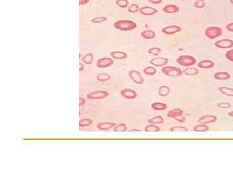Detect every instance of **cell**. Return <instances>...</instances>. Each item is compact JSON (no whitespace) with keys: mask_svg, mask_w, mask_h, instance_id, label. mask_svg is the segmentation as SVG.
<instances>
[{"mask_svg":"<svg viewBox=\"0 0 233 174\" xmlns=\"http://www.w3.org/2000/svg\"><path fill=\"white\" fill-rule=\"evenodd\" d=\"M116 29L122 31H130L137 27V24L131 20H119L116 21L114 25Z\"/></svg>","mask_w":233,"mask_h":174,"instance_id":"obj_1","label":"cell"},{"mask_svg":"<svg viewBox=\"0 0 233 174\" xmlns=\"http://www.w3.org/2000/svg\"><path fill=\"white\" fill-rule=\"evenodd\" d=\"M176 61L179 65L185 67H190V66L194 65L197 63L196 58L189 55H183L178 57Z\"/></svg>","mask_w":233,"mask_h":174,"instance_id":"obj_2","label":"cell"},{"mask_svg":"<svg viewBox=\"0 0 233 174\" xmlns=\"http://www.w3.org/2000/svg\"><path fill=\"white\" fill-rule=\"evenodd\" d=\"M161 72L163 74L172 77H180L183 74V71L181 68L175 67H171V66H166V67H162Z\"/></svg>","mask_w":233,"mask_h":174,"instance_id":"obj_3","label":"cell"},{"mask_svg":"<svg viewBox=\"0 0 233 174\" xmlns=\"http://www.w3.org/2000/svg\"><path fill=\"white\" fill-rule=\"evenodd\" d=\"M223 33L222 29L217 26H210L206 29L205 34L210 40H214L221 36Z\"/></svg>","mask_w":233,"mask_h":174,"instance_id":"obj_4","label":"cell"},{"mask_svg":"<svg viewBox=\"0 0 233 174\" xmlns=\"http://www.w3.org/2000/svg\"><path fill=\"white\" fill-rule=\"evenodd\" d=\"M183 113V111L180 108H175V109L170 110L167 114V116L169 118L174 119L177 121L182 123L185 121V117Z\"/></svg>","mask_w":233,"mask_h":174,"instance_id":"obj_5","label":"cell"},{"mask_svg":"<svg viewBox=\"0 0 233 174\" xmlns=\"http://www.w3.org/2000/svg\"><path fill=\"white\" fill-rule=\"evenodd\" d=\"M109 95V93L104 90H96L89 93L87 98L91 100H99L106 98Z\"/></svg>","mask_w":233,"mask_h":174,"instance_id":"obj_6","label":"cell"},{"mask_svg":"<svg viewBox=\"0 0 233 174\" xmlns=\"http://www.w3.org/2000/svg\"><path fill=\"white\" fill-rule=\"evenodd\" d=\"M128 75L130 77V79L134 81V82L136 84H141L144 83V78L142 77L141 73H140L137 70H131L128 73Z\"/></svg>","mask_w":233,"mask_h":174,"instance_id":"obj_7","label":"cell"},{"mask_svg":"<svg viewBox=\"0 0 233 174\" xmlns=\"http://www.w3.org/2000/svg\"><path fill=\"white\" fill-rule=\"evenodd\" d=\"M214 45L219 48H230L233 46V40L229 39H222L217 41H216Z\"/></svg>","mask_w":233,"mask_h":174,"instance_id":"obj_8","label":"cell"},{"mask_svg":"<svg viewBox=\"0 0 233 174\" xmlns=\"http://www.w3.org/2000/svg\"><path fill=\"white\" fill-rule=\"evenodd\" d=\"M114 61L111 58L102 57L97 60L96 66L99 68H106L109 67L114 64Z\"/></svg>","mask_w":233,"mask_h":174,"instance_id":"obj_9","label":"cell"},{"mask_svg":"<svg viewBox=\"0 0 233 174\" xmlns=\"http://www.w3.org/2000/svg\"><path fill=\"white\" fill-rule=\"evenodd\" d=\"M217 117L216 115H205L201 116L197 120V123L200 124H210L217 121Z\"/></svg>","mask_w":233,"mask_h":174,"instance_id":"obj_10","label":"cell"},{"mask_svg":"<svg viewBox=\"0 0 233 174\" xmlns=\"http://www.w3.org/2000/svg\"><path fill=\"white\" fill-rule=\"evenodd\" d=\"M150 64L156 67H163L168 63V59L165 57H155L150 61Z\"/></svg>","mask_w":233,"mask_h":174,"instance_id":"obj_11","label":"cell"},{"mask_svg":"<svg viewBox=\"0 0 233 174\" xmlns=\"http://www.w3.org/2000/svg\"><path fill=\"white\" fill-rule=\"evenodd\" d=\"M181 28L180 26L176 25H171L164 27L162 29V32L166 35H173L178 32H180L181 31Z\"/></svg>","mask_w":233,"mask_h":174,"instance_id":"obj_12","label":"cell"},{"mask_svg":"<svg viewBox=\"0 0 233 174\" xmlns=\"http://www.w3.org/2000/svg\"><path fill=\"white\" fill-rule=\"evenodd\" d=\"M120 94H121V95L124 97V98L128 99H134L137 98V92L135 90L128 88H125L122 90L120 91Z\"/></svg>","mask_w":233,"mask_h":174,"instance_id":"obj_13","label":"cell"},{"mask_svg":"<svg viewBox=\"0 0 233 174\" xmlns=\"http://www.w3.org/2000/svg\"><path fill=\"white\" fill-rule=\"evenodd\" d=\"M140 13L145 15H152L155 13L158 12V10L156 9L150 7H143L140 8Z\"/></svg>","mask_w":233,"mask_h":174,"instance_id":"obj_14","label":"cell"},{"mask_svg":"<svg viewBox=\"0 0 233 174\" xmlns=\"http://www.w3.org/2000/svg\"><path fill=\"white\" fill-rule=\"evenodd\" d=\"M197 67L202 69H210L214 67V63L209 59L202 60L198 63Z\"/></svg>","mask_w":233,"mask_h":174,"instance_id":"obj_15","label":"cell"},{"mask_svg":"<svg viewBox=\"0 0 233 174\" xmlns=\"http://www.w3.org/2000/svg\"><path fill=\"white\" fill-rule=\"evenodd\" d=\"M163 11L168 14H174L180 11V8L176 5L169 4V5H166L163 8Z\"/></svg>","mask_w":233,"mask_h":174,"instance_id":"obj_16","label":"cell"},{"mask_svg":"<svg viewBox=\"0 0 233 174\" xmlns=\"http://www.w3.org/2000/svg\"><path fill=\"white\" fill-rule=\"evenodd\" d=\"M116 125V123H110V122H102L97 124L96 127L97 128L100 130H110L112 128L115 127V126Z\"/></svg>","mask_w":233,"mask_h":174,"instance_id":"obj_17","label":"cell"},{"mask_svg":"<svg viewBox=\"0 0 233 174\" xmlns=\"http://www.w3.org/2000/svg\"><path fill=\"white\" fill-rule=\"evenodd\" d=\"M231 77V75L226 72H217L214 73V77L217 80H227Z\"/></svg>","mask_w":233,"mask_h":174,"instance_id":"obj_18","label":"cell"},{"mask_svg":"<svg viewBox=\"0 0 233 174\" xmlns=\"http://www.w3.org/2000/svg\"><path fill=\"white\" fill-rule=\"evenodd\" d=\"M151 107L152 109L157 111H163L165 110L168 108L167 104L160 102H155L151 104Z\"/></svg>","mask_w":233,"mask_h":174,"instance_id":"obj_19","label":"cell"},{"mask_svg":"<svg viewBox=\"0 0 233 174\" xmlns=\"http://www.w3.org/2000/svg\"><path fill=\"white\" fill-rule=\"evenodd\" d=\"M110 55L115 59H124L128 56L126 53L122 51H113L110 53Z\"/></svg>","mask_w":233,"mask_h":174,"instance_id":"obj_20","label":"cell"},{"mask_svg":"<svg viewBox=\"0 0 233 174\" xmlns=\"http://www.w3.org/2000/svg\"><path fill=\"white\" fill-rule=\"evenodd\" d=\"M155 36L156 34L153 30H145L141 33V36L145 40H151V39H154Z\"/></svg>","mask_w":233,"mask_h":174,"instance_id":"obj_21","label":"cell"},{"mask_svg":"<svg viewBox=\"0 0 233 174\" xmlns=\"http://www.w3.org/2000/svg\"><path fill=\"white\" fill-rule=\"evenodd\" d=\"M170 93V88L169 87L166 85H163L159 87L158 90V94L161 97L168 96Z\"/></svg>","mask_w":233,"mask_h":174,"instance_id":"obj_22","label":"cell"},{"mask_svg":"<svg viewBox=\"0 0 233 174\" xmlns=\"http://www.w3.org/2000/svg\"><path fill=\"white\" fill-rule=\"evenodd\" d=\"M185 75L189 76H194L199 73V70L194 67H188L186 68L183 71Z\"/></svg>","mask_w":233,"mask_h":174,"instance_id":"obj_23","label":"cell"},{"mask_svg":"<svg viewBox=\"0 0 233 174\" xmlns=\"http://www.w3.org/2000/svg\"><path fill=\"white\" fill-rule=\"evenodd\" d=\"M218 90L223 95L229 97H233V88L227 87H221L218 88Z\"/></svg>","mask_w":233,"mask_h":174,"instance_id":"obj_24","label":"cell"},{"mask_svg":"<svg viewBox=\"0 0 233 174\" xmlns=\"http://www.w3.org/2000/svg\"><path fill=\"white\" fill-rule=\"evenodd\" d=\"M148 122L150 124H154V125H156V124L162 125V124L164 123V119L161 115H157L150 119Z\"/></svg>","mask_w":233,"mask_h":174,"instance_id":"obj_25","label":"cell"},{"mask_svg":"<svg viewBox=\"0 0 233 174\" xmlns=\"http://www.w3.org/2000/svg\"><path fill=\"white\" fill-rule=\"evenodd\" d=\"M209 130V127L206 125L205 124H200L193 127V130L197 132H205Z\"/></svg>","mask_w":233,"mask_h":174,"instance_id":"obj_26","label":"cell"},{"mask_svg":"<svg viewBox=\"0 0 233 174\" xmlns=\"http://www.w3.org/2000/svg\"><path fill=\"white\" fill-rule=\"evenodd\" d=\"M145 131H148V132H157V131H161V128L154 124H151L145 128Z\"/></svg>","mask_w":233,"mask_h":174,"instance_id":"obj_27","label":"cell"},{"mask_svg":"<svg viewBox=\"0 0 233 174\" xmlns=\"http://www.w3.org/2000/svg\"><path fill=\"white\" fill-rule=\"evenodd\" d=\"M170 131H172V132H186L188 131V129L185 126H173L171 127L169 129Z\"/></svg>","mask_w":233,"mask_h":174,"instance_id":"obj_28","label":"cell"},{"mask_svg":"<svg viewBox=\"0 0 233 174\" xmlns=\"http://www.w3.org/2000/svg\"><path fill=\"white\" fill-rule=\"evenodd\" d=\"M93 57H94V56H93V54L91 53H88L85 54L82 58L83 63L86 65L91 64L93 61Z\"/></svg>","mask_w":233,"mask_h":174,"instance_id":"obj_29","label":"cell"},{"mask_svg":"<svg viewBox=\"0 0 233 174\" xmlns=\"http://www.w3.org/2000/svg\"><path fill=\"white\" fill-rule=\"evenodd\" d=\"M127 129H128L127 126L126 124L124 123L116 124L114 127V131H119V132H124V131H126Z\"/></svg>","mask_w":233,"mask_h":174,"instance_id":"obj_30","label":"cell"},{"mask_svg":"<svg viewBox=\"0 0 233 174\" xmlns=\"http://www.w3.org/2000/svg\"><path fill=\"white\" fill-rule=\"evenodd\" d=\"M143 72L147 76H154L157 72V70L153 67H147L143 70Z\"/></svg>","mask_w":233,"mask_h":174,"instance_id":"obj_31","label":"cell"},{"mask_svg":"<svg viewBox=\"0 0 233 174\" xmlns=\"http://www.w3.org/2000/svg\"><path fill=\"white\" fill-rule=\"evenodd\" d=\"M96 79L101 82H104V81L110 80L111 79V76L108 73H100V74L97 75Z\"/></svg>","mask_w":233,"mask_h":174,"instance_id":"obj_32","label":"cell"},{"mask_svg":"<svg viewBox=\"0 0 233 174\" xmlns=\"http://www.w3.org/2000/svg\"><path fill=\"white\" fill-rule=\"evenodd\" d=\"M93 123V121L90 119H82L79 121L80 127H85L90 126Z\"/></svg>","mask_w":233,"mask_h":174,"instance_id":"obj_33","label":"cell"},{"mask_svg":"<svg viewBox=\"0 0 233 174\" xmlns=\"http://www.w3.org/2000/svg\"><path fill=\"white\" fill-rule=\"evenodd\" d=\"M161 52V49L159 47H152L150 48L148 50V52L151 55H153L155 56H157L160 54Z\"/></svg>","mask_w":233,"mask_h":174,"instance_id":"obj_34","label":"cell"},{"mask_svg":"<svg viewBox=\"0 0 233 174\" xmlns=\"http://www.w3.org/2000/svg\"><path fill=\"white\" fill-rule=\"evenodd\" d=\"M115 3L120 8H126L129 5L128 0H116Z\"/></svg>","mask_w":233,"mask_h":174,"instance_id":"obj_35","label":"cell"},{"mask_svg":"<svg viewBox=\"0 0 233 174\" xmlns=\"http://www.w3.org/2000/svg\"><path fill=\"white\" fill-rule=\"evenodd\" d=\"M139 9H140V8L137 4L133 3V4H131L129 8H128V12H129L135 13V12H137L139 11Z\"/></svg>","mask_w":233,"mask_h":174,"instance_id":"obj_36","label":"cell"},{"mask_svg":"<svg viewBox=\"0 0 233 174\" xmlns=\"http://www.w3.org/2000/svg\"><path fill=\"white\" fill-rule=\"evenodd\" d=\"M206 6V3L204 0H196L194 3V7L197 9H203Z\"/></svg>","mask_w":233,"mask_h":174,"instance_id":"obj_37","label":"cell"},{"mask_svg":"<svg viewBox=\"0 0 233 174\" xmlns=\"http://www.w3.org/2000/svg\"><path fill=\"white\" fill-rule=\"evenodd\" d=\"M107 20V18L105 16L96 17L91 19V22L93 23H100Z\"/></svg>","mask_w":233,"mask_h":174,"instance_id":"obj_38","label":"cell"},{"mask_svg":"<svg viewBox=\"0 0 233 174\" xmlns=\"http://www.w3.org/2000/svg\"><path fill=\"white\" fill-rule=\"evenodd\" d=\"M217 106L220 108H229L231 106V104L228 102H221L217 103Z\"/></svg>","mask_w":233,"mask_h":174,"instance_id":"obj_39","label":"cell"},{"mask_svg":"<svg viewBox=\"0 0 233 174\" xmlns=\"http://www.w3.org/2000/svg\"><path fill=\"white\" fill-rule=\"evenodd\" d=\"M225 57H226L227 60L233 62V49L229 50L228 52L225 53Z\"/></svg>","mask_w":233,"mask_h":174,"instance_id":"obj_40","label":"cell"},{"mask_svg":"<svg viewBox=\"0 0 233 174\" xmlns=\"http://www.w3.org/2000/svg\"><path fill=\"white\" fill-rule=\"evenodd\" d=\"M226 29L229 32H233V23L227 24L226 26Z\"/></svg>","mask_w":233,"mask_h":174,"instance_id":"obj_41","label":"cell"},{"mask_svg":"<svg viewBox=\"0 0 233 174\" xmlns=\"http://www.w3.org/2000/svg\"><path fill=\"white\" fill-rule=\"evenodd\" d=\"M148 1L151 3L156 4V5H157V4H161L163 2V0H148Z\"/></svg>","mask_w":233,"mask_h":174,"instance_id":"obj_42","label":"cell"},{"mask_svg":"<svg viewBox=\"0 0 233 174\" xmlns=\"http://www.w3.org/2000/svg\"><path fill=\"white\" fill-rule=\"evenodd\" d=\"M89 1H90V0H79V5H84Z\"/></svg>","mask_w":233,"mask_h":174,"instance_id":"obj_43","label":"cell"},{"mask_svg":"<svg viewBox=\"0 0 233 174\" xmlns=\"http://www.w3.org/2000/svg\"><path fill=\"white\" fill-rule=\"evenodd\" d=\"M79 103H80V106L84 105V104L85 103V100L84 98H80V99H79Z\"/></svg>","mask_w":233,"mask_h":174,"instance_id":"obj_44","label":"cell"},{"mask_svg":"<svg viewBox=\"0 0 233 174\" xmlns=\"http://www.w3.org/2000/svg\"><path fill=\"white\" fill-rule=\"evenodd\" d=\"M79 66H80V68H79V70H80V71H82V70H83L84 69V65H83L82 63H79Z\"/></svg>","mask_w":233,"mask_h":174,"instance_id":"obj_45","label":"cell"},{"mask_svg":"<svg viewBox=\"0 0 233 174\" xmlns=\"http://www.w3.org/2000/svg\"><path fill=\"white\" fill-rule=\"evenodd\" d=\"M228 115L230 116V117H233V110L229 112V113H228Z\"/></svg>","mask_w":233,"mask_h":174,"instance_id":"obj_46","label":"cell"},{"mask_svg":"<svg viewBox=\"0 0 233 174\" xmlns=\"http://www.w3.org/2000/svg\"><path fill=\"white\" fill-rule=\"evenodd\" d=\"M130 131H141V130H137V129H133V130H130Z\"/></svg>","mask_w":233,"mask_h":174,"instance_id":"obj_47","label":"cell"},{"mask_svg":"<svg viewBox=\"0 0 233 174\" xmlns=\"http://www.w3.org/2000/svg\"><path fill=\"white\" fill-rule=\"evenodd\" d=\"M230 2H231V4H232V5H233V0H230Z\"/></svg>","mask_w":233,"mask_h":174,"instance_id":"obj_48","label":"cell"}]
</instances>
